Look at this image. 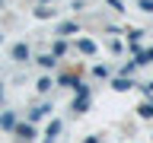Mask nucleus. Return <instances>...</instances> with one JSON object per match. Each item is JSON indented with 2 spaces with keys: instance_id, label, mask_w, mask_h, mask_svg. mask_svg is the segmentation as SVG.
Instances as JSON below:
<instances>
[{
  "instance_id": "1",
  "label": "nucleus",
  "mask_w": 153,
  "mask_h": 143,
  "mask_svg": "<svg viewBox=\"0 0 153 143\" xmlns=\"http://www.w3.org/2000/svg\"><path fill=\"white\" fill-rule=\"evenodd\" d=\"M0 127H3V130H13V127H16V114L13 111H0Z\"/></svg>"
},
{
  "instance_id": "2",
  "label": "nucleus",
  "mask_w": 153,
  "mask_h": 143,
  "mask_svg": "<svg viewBox=\"0 0 153 143\" xmlns=\"http://www.w3.org/2000/svg\"><path fill=\"white\" fill-rule=\"evenodd\" d=\"M13 130H16V137H22V140H32V137H35V127H29V124H16Z\"/></svg>"
},
{
  "instance_id": "3",
  "label": "nucleus",
  "mask_w": 153,
  "mask_h": 143,
  "mask_svg": "<svg viewBox=\"0 0 153 143\" xmlns=\"http://www.w3.org/2000/svg\"><path fill=\"white\" fill-rule=\"evenodd\" d=\"M13 57L16 60H29V48L26 45H13Z\"/></svg>"
},
{
  "instance_id": "4",
  "label": "nucleus",
  "mask_w": 153,
  "mask_h": 143,
  "mask_svg": "<svg viewBox=\"0 0 153 143\" xmlns=\"http://www.w3.org/2000/svg\"><path fill=\"white\" fill-rule=\"evenodd\" d=\"M45 114H48L45 105H42V108H32V111H29V121H38V118H45Z\"/></svg>"
},
{
  "instance_id": "5",
  "label": "nucleus",
  "mask_w": 153,
  "mask_h": 143,
  "mask_svg": "<svg viewBox=\"0 0 153 143\" xmlns=\"http://www.w3.org/2000/svg\"><path fill=\"white\" fill-rule=\"evenodd\" d=\"M35 89H38V92H48V89H51V80H48V76H42V80L35 83Z\"/></svg>"
},
{
  "instance_id": "6",
  "label": "nucleus",
  "mask_w": 153,
  "mask_h": 143,
  "mask_svg": "<svg viewBox=\"0 0 153 143\" xmlns=\"http://www.w3.org/2000/svg\"><path fill=\"white\" fill-rule=\"evenodd\" d=\"M38 64H42V67H54L57 60H54V54H42V57H38Z\"/></svg>"
},
{
  "instance_id": "7",
  "label": "nucleus",
  "mask_w": 153,
  "mask_h": 143,
  "mask_svg": "<svg viewBox=\"0 0 153 143\" xmlns=\"http://www.w3.org/2000/svg\"><path fill=\"white\" fill-rule=\"evenodd\" d=\"M80 51H86V54H93V51H96V45H93V41H86V38H83V41H80Z\"/></svg>"
},
{
  "instance_id": "8",
  "label": "nucleus",
  "mask_w": 153,
  "mask_h": 143,
  "mask_svg": "<svg viewBox=\"0 0 153 143\" xmlns=\"http://www.w3.org/2000/svg\"><path fill=\"white\" fill-rule=\"evenodd\" d=\"M35 16H38V19H48V16H51V10H48V7H38Z\"/></svg>"
},
{
  "instance_id": "9",
  "label": "nucleus",
  "mask_w": 153,
  "mask_h": 143,
  "mask_svg": "<svg viewBox=\"0 0 153 143\" xmlns=\"http://www.w3.org/2000/svg\"><path fill=\"white\" fill-rule=\"evenodd\" d=\"M140 114L143 118H153V105H140Z\"/></svg>"
},
{
  "instance_id": "10",
  "label": "nucleus",
  "mask_w": 153,
  "mask_h": 143,
  "mask_svg": "<svg viewBox=\"0 0 153 143\" xmlns=\"http://www.w3.org/2000/svg\"><path fill=\"white\" fill-rule=\"evenodd\" d=\"M0 95H3V89H0Z\"/></svg>"
},
{
  "instance_id": "11",
  "label": "nucleus",
  "mask_w": 153,
  "mask_h": 143,
  "mask_svg": "<svg viewBox=\"0 0 153 143\" xmlns=\"http://www.w3.org/2000/svg\"><path fill=\"white\" fill-rule=\"evenodd\" d=\"M42 3H48V0H42Z\"/></svg>"
}]
</instances>
